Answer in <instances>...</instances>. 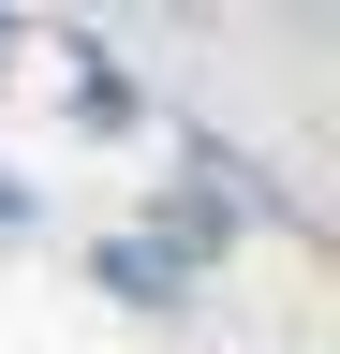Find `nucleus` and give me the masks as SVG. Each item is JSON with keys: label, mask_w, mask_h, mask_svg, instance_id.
Masks as SVG:
<instances>
[{"label": "nucleus", "mask_w": 340, "mask_h": 354, "mask_svg": "<svg viewBox=\"0 0 340 354\" xmlns=\"http://www.w3.org/2000/svg\"><path fill=\"white\" fill-rule=\"evenodd\" d=\"M89 281H104L118 310H178V295H193V266H178V251L134 221V236H104V251H89Z\"/></svg>", "instance_id": "nucleus-1"}, {"label": "nucleus", "mask_w": 340, "mask_h": 354, "mask_svg": "<svg viewBox=\"0 0 340 354\" xmlns=\"http://www.w3.org/2000/svg\"><path fill=\"white\" fill-rule=\"evenodd\" d=\"M74 88H89V118H104V133H134V74H118L104 44H74Z\"/></svg>", "instance_id": "nucleus-2"}, {"label": "nucleus", "mask_w": 340, "mask_h": 354, "mask_svg": "<svg viewBox=\"0 0 340 354\" xmlns=\"http://www.w3.org/2000/svg\"><path fill=\"white\" fill-rule=\"evenodd\" d=\"M0 59H15V15H0Z\"/></svg>", "instance_id": "nucleus-3"}]
</instances>
